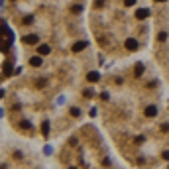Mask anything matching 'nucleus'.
<instances>
[{
    "label": "nucleus",
    "mask_w": 169,
    "mask_h": 169,
    "mask_svg": "<svg viewBox=\"0 0 169 169\" xmlns=\"http://www.w3.org/2000/svg\"><path fill=\"white\" fill-rule=\"evenodd\" d=\"M22 42H24V43H28V45H35V43L39 42V38H38L35 34H30V35H24Z\"/></svg>",
    "instance_id": "f257e3e1"
},
{
    "label": "nucleus",
    "mask_w": 169,
    "mask_h": 169,
    "mask_svg": "<svg viewBox=\"0 0 169 169\" xmlns=\"http://www.w3.org/2000/svg\"><path fill=\"white\" fill-rule=\"evenodd\" d=\"M126 49H128V51H136V49H138V42H136V39L134 38H130V39H126Z\"/></svg>",
    "instance_id": "f03ea898"
},
{
    "label": "nucleus",
    "mask_w": 169,
    "mask_h": 169,
    "mask_svg": "<svg viewBox=\"0 0 169 169\" xmlns=\"http://www.w3.org/2000/svg\"><path fill=\"white\" fill-rule=\"evenodd\" d=\"M136 18H138V20H146V18H150V10H147V8H140V10L136 12Z\"/></svg>",
    "instance_id": "7ed1b4c3"
},
{
    "label": "nucleus",
    "mask_w": 169,
    "mask_h": 169,
    "mask_svg": "<svg viewBox=\"0 0 169 169\" xmlns=\"http://www.w3.org/2000/svg\"><path fill=\"white\" fill-rule=\"evenodd\" d=\"M86 45H89L86 42H77L75 45H73V51H75V53H79V51H83V49L86 47Z\"/></svg>",
    "instance_id": "20e7f679"
},
{
    "label": "nucleus",
    "mask_w": 169,
    "mask_h": 169,
    "mask_svg": "<svg viewBox=\"0 0 169 169\" xmlns=\"http://www.w3.org/2000/svg\"><path fill=\"white\" fill-rule=\"evenodd\" d=\"M30 65H32V67H39V65H42V55L32 57V59H30Z\"/></svg>",
    "instance_id": "39448f33"
},
{
    "label": "nucleus",
    "mask_w": 169,
    "mask_h": 169,
    "mask_svg": "<svg viewBox=\"0 0 169 169\" xmlns=\"http://www.w3.org/2000/svg\"><path fill=\"white\" fill-rule=\"evenodd\" d=\"M86 79H89V81H90V83H96V81H98V79H100V75H98V73H96V71H90V73H89V75H86Z\"/></svg>",
    "instance_id": "423d86ee"
},
{
    "label": "nucleus",
    "mask_w": 169,
    "mask_h": 169,
    "mask_svg": "<svg viewBox=\"0 0 169 169\" xmlns=\"http://www.w3.org/2000/svg\"><path fill=\"white\" fill-rule=\"evenodd\" d=\"M155 114H157V108H155V106H147L146 108V116L147 118H154Z\"/></svg>",
    "instance_id": "0eeeda50"
},
{
    "label": "nucleus",
    "mask_w": 169,
    "mask_h": 169,
    "mask_svg": "<svg viewBox=\"0 0 169 169\" xmlns=\"http://www.w3.org/2000/svg\"><path fill=\"white\" fill-rule=\"evenodd\" d=\"M38 51H39V55H47V53L51 51V47H49V45H39Z\"/></svg>",
    "instance_id": "6e6552de"
},
{
    "label": "nucleus",
    "mask_w": 169,
    "mask_h": 169,
    "mask_svg": "<svg viewBox=\"0 0 169 169\" xmlns=\"http://www.w3.org/2000/svg\"><path fill=\"white\" fill-rule=\"evenodd\" d=\"M142 75H144V65L138 63L136 65V77H142Z\"/></svg>",
    "instance_id": "1a4fd4ad"
},
{
    "label": "nucleus",
    "mask_w": 169,
    "mask_h": 169,
    "mask_svg": "<svg viewBox=\"0 0 169 169\" xmlns=\"http://www.w3.org/2000/svg\"><path fill=\"white\" fill-rule=\"evenodd\" d=\"M42 132H43V136L49 134V122H43V124H42Z\"/></svg>",
    "instance_id": "9d476101"
},
{
    "label": "nucleus",
    "mask_w": 169,
    "mask_h": 169,
    "mask_svg": "<svg viewBox=\"0 0 169 169\" xmlns=\"http://www.w3.org/2000/svg\"><path fill=\"white\" fill-rule=\"evenodd\" d=\"M73 12H75V14H81V12H83V6H79V4L73 6Z\"/></svg>",
    "instance_id": "9b49d317"
},
{
    "label": "nucleus",
    "mask_w": 169,
    "mask_h": 169,
    "mask_svg": "<svg viewBox=\"0 0 169 169\" xmlns=\"http://www.w3.org/2000/svg\"><path fill=\"white\" fill-rule=\"evenodd\" d=\"M157 39H159V42H165V39H167V34H165V32H161V34L157 35Z\"/></svg>",
    "instance_id": "f8f14e48"
},
{
    "label": "nucleus",
    "mask_w": 169,
    "mask_h": 169,
    "mask_svg": "<svg viewBox=\"0 0 169 169\" xmlns=\"http://www.w3.org/2000/svg\"><path fill=\"white\" fill-rule=\"evenodd\" d=\"M34 22V16H26V18H24V24H32Z\"/></svg>",
    "instance_id": "ddd939ff"
},
{
    "label": "nucleus",
    "mask_w": 169,
    "mask_h": 169,
    "mask_svg": "<svg viewBox=\"0 0 169 169\" xmlns=\"http://www.w3.org/2000/svg\"><path fill=\"white\" fill-rule=\"evenodd\" d=\"M83 94H85V96H86V98H90V96H93V89H86V90H85V93H83Z\"/></svg>",
    "instance_id": "4468645a"
},
{
    "label": "nucleus",
    "mask_w": 169,
    "mask_h": 169,
    "mask_svg": "<svg viewBox=\"0 0 169 169\" xmlns=\"http://www.w3.org/2000/svg\"><path fill=\"white\" fill-rule=\"evenodd\" d=\"M136 0H124V6H134Z\"/></svg>",
    "instance_id": "2eb2a0df"
},
{
    "label": "nucleus",
    "mask_w": 169,
    "mask_h": 169,
    "mask_svg": "<svg viewBox=\"0 0 169 169\" xmlns=\"http://www.w3.org/2000/svg\"><path fill=\"white\" fill-rule=\"evenodd\" d=\"M4 73H6V75H10V73H12V67H10V65H6V67H4Z\"/></svg>",
    "instance_id": "dca6fc26"
},
{
    "label": "nucleus",
    "mask_w": 169,
    "mask_h": 169,
    "mask_svg": "<svg viewBox=\"0 0 169 169\" xmlns=\"http://www.w3.org/2000/svg\"><path fill=\"white\" fill-rule=\"evenodd\" d=\"M71 114H73V116H79L81 112H79V108H71Z\"/></svg>",
    "instance_id": "f3484780"
},
{
    "label": "nucleus",
    "mask_w": 169,
    "mask_h": 169,
    "mask_svg": "<svg viewBox=\"0 0 169 169\" xmlns=\"http://www.w3.org/2000/svg\"><path fill=\"white\" fill-rule=\"evenodd\" d=\"M22 126H24V128H32V124H30L28 120H24V122H22Z\"/></svg>",
    "instance_id": "a211bd4d"
},
{
    "label": "nucleus",
    "mask_w": 169,
    "mask_h": 169,
    "mask_svg": "<svg viewBox=\"0 0 169 169\" xmlns=\"http://www.w3.org/2000/svg\"><path fill=\"white\" fill-rule=\"evenodd\" d=\"M163 159H167V161H169V151H163Z\"/></svg>",
    "instance_id": "6ab92c4d"
},
{
    "label": "nucleus",
    "mask_w": 169,
    "mask_h": 169,
    "mask_svg": "<svg viewBox=\"0 0 169 169\" xmlns=\"http://www.w3.org/2000/svg\"><path fill=\"white\" fill-rule=\"evenodd\" d=\"M155 2H165V0H155Z\"/></svg>",
    "instance_id": "aec40b11"
},
{
    "label": "nucleus",
    "mask_w": 169,
    "mask_h": 169,
    "mask_svg": "<svg viewBox=\"0 0 169 169\" xmlns=\"http://www.w3.org/2000/svg\"><path fill=\"white\" fill-rule=\"evenodd\" d=\"M167 169H169V167H167Z\"/></svg>",
    "instance_id": "412c9836"
}]
</instances>
